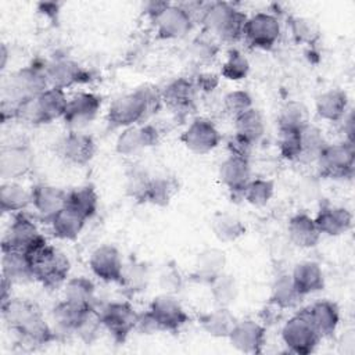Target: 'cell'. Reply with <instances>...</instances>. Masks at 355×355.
Masks as SVG:
<instances>
[{"instance_id": "1", "label": "cell", "mask_w": 355, "mask_h": 355, "mask_svg": "<svg viewBox=\"0 0 355 355\" xmlns=\"http://www.w3.org/2000/svg\"><path fill=\"white\" fill-rule=\"evenodd\" d=\"M161 103V92L147 85L137 87L111 103L107 112V123L111 129L133 126L158 110Z\"/></svg>"}, {"instance_id": "2", "label": "cell", "mask_w": 355, "mask_h": 355, "mask_svg": "<svg viewBox=\"0 0 355 355\" xmlns=\"http://www.w3.org/2000/svg\"><path fill=\"white\" fill-rule=\"evenodd\" d=\"M31 261L33 277L46 288H58L65 284L71 270L68 257L50 245L46 239L25 252Z\"/></svg>"}, {"instance_id": "3", "label": "cell", "mask_w": 355, "mask_h": 355, "mask_svg": "<svg viewBox=\"0 0 355 355\" xmlns=\"http://www.w3.org/2000/svg\"><path fill=\"white\" fill-rule=\"evenodd\" d=\"M247 15L226 1H212L204 4L200 22L219 40L236 43L244 37V26Z\"/></svg>"}, {"instance_id": "4", "label": "cell", "mask_w": 355, "mask_h": 355, "mask_svg": "<svg viewBox=\"0 0 355 355\" xmlns=\"http://www.w3.org/2000/svg\"><path fill=\"white\" fill-rule=\"evenodd\" d=\"M50 87L46 76V64H31L15 71L3 85V100L12 105L40 96Z\"/></svg>"}, {"instance_id": "5", "label": "cell", "mask_w": 355, "mask_h": 355, "mask_svg": "<svg viewBox=\"0 0 355 355\" xmlns=\"http://www.w3.org/2000/svg\"><path fill=\"white\" fill-rule=\"evenodd\" d=\"M282 340L290 352L308 355L318 347L320 336L312 326L305 311L301 309L283 324Z\"/></svg>"}, {"instance_id": "6", "label": "cell", "mask_w": 355, "mask_h": 355, "mask_svg": "<svg viewBox=\"0 0 355 355\" xmlns=\"http://www.w3.org/2000/svg\"><path fill=\"white\" fill-rule=\"evenodd\" d=\"M319 173L329 179H347L354 173L355 150L354 144L341 141L326 144L316 159Z\"/></svg>"}, {"instance_id": "7", "label": "cell", "mask_w": 355, "mask_h": 355, "mask_svg": "<svg viewBox=\"0 0 355 355\" xmlns=\"http://www.w3.org/2000/svg\"><path fill=\"white\" fill-rule=\"evenodd\" d=\"M97 312L103 327L118 343H123L136 327L137 312L128 301L108 302Z\"/></svg>"}, {"instance_id": "8", "label": "cell", "mask_w": 355, "mask_h": 355, "mask_svg": "<svg viewBox=\"0 0 355 355\" xmlns=\"http://www.w3.org/2000/svg\"><path fill=\"white\" fill-rule=\"evenodd\" d=\"M42 240H44V237L39 232L36 223L24 212H18L12 215L3 236L1 250H18L26 252Z\"/></svg>"}, {"instance_id": "9", "label": "cell", "mask_w": 355, "mask_h": 355, "mask_svg": "<svg viewBox=\"0 0 355 355\" xmlns=\"http://www.w3.org/2000/svg\"><path fill=\"white\" fill-rule=\"evenodd\" d=\"M280 37V22L270 12H255L247 18L244 39L257 49L270 50Z\"/></svg>"}, {"instance_id": "10", "label": "cell", "mask_w": 355, "mask_h": 355, "mask_svg": "<svg viewBox=\"0 0 355 355\" xmlns=\"http://www.w3.org/2000/svg\"><path fill=\"white\" fill-rule=\"evenodd\" d=\"M35 153L26 143L4 144L0 150V176L4 180H15L31 172Z\"/></svg>"}, {"instance_id": "11", "label": "cell", "mask_w": 355, "mask_h": 355, "mask_svg": "<svg viewBox=\"0 0 355 355\" xmlns=\"http://www.w3.org/2000/svg\"><path fill=\"white\" fill-rule=\"evenodd\" d=\"M220 133L215 123L207 118H196L180 136L184 147L198 155L208 154L220 143Z\"/></svg>"}, {"instance_id": "12", "label": "cell", "mask_w": 355, "mask_h": 355, "mask_svg": "<svg viewBox=\"0 0 355 355\" xmlns=\"http://www.w3.org/2000/svg\"><path fill=\"white\" fill-rule=\"evenodd\" d=\"M148 311L154 316L161 331H178L190 320V316L182 304L172 294L161 293L154 297Z\"/></svg>"}, {"instance_id": "13", "label": "cell", "mask_w": 355, "mask_h": 355, "mask_svg": "<svg viewBox=\"0 0 355 355\" xmlns=\"http://www.w3.org/2000/svg\"><path fill=\"white\" fill-rule=\"evenodd\" d=\"M46 76L50 87L68 89L76 85L89 83L93 78L92 73L79 62L61 57L46 64Z\"/></svg>"}, {"instance_id": "14", "label": "cell", "mask_w": 355, "mask_h": 355, "mask_svg": "<svg viewBox=\"0 0 355 355\" xmlns=\"http://www.w3.org/2000/svg\"><path fill=\"white\" fill-rule=\"evenodd\" d=\"M159 143V130L151 125H140V126H129L122 129L115 141V150L119 155L133 157L140 151L154 147Z\"/></svg>"}, {"instance_id": "15", "label": "cell", "mask_w": 355, "mask_h": 355, "mask_svg": "<svg viewBox=\"0 0 355 355\" xmlns=\"http://www.w3.org/2000/svg\"><path fill=\"white\" fill-rule=\"evenodd\" d=\"M57 153L67 164L85 166L96 154V141L90 135L71 130L58 141Z\"/></svg>"}, {"instance_id": "16", "label": "cell", "mask_w": 355, "mask_h": 355, "mask_svg": "<svg viewBox=\"0 0 355 355\" xmlns=\"http://www.w3.org/2000/svg\"><path fill=\"white\" fill-rule=\"evenodd\" d=\"M89 265L94 276L105 283H118L122 279L123 262L119 250L112 244L97 247L89 259Z\"/></svg>"}, {"instance_id": "17", "label": "cell", "mask_w": 355, "mask_h": 355, "mask_svg": "<svg viewBox=\"0 0 355 355\" xmlns=\"http://www.w3.org/2000/svg\"><path fill=\"white\" fill-rule=\"evenodd\" d=\"M157 33L162 39H180L193 28V17L180 4H169L154 21Z\"/></svg>"}, {"instance_id": "18", "label": "cell", "mask_w": 355, "mask_h": 355, "mask_svg": "<svg viewBox=\"0 0 355 355\" xmlns=\"http://www.w3.org/2000/svg\"><path fill=\"white\" fill-rule=\"evenodd\" d=\"M101 108V97L90 92H78L68 100L64 122L72 128H80L92 122Z\"/></svg>"}, {"instance_id": "19", "label": "cell", "mask_w": 355, "mask_h": 355, "mask_svg": "<svg viewBox=\"0 0 355 355\" xmlns=\"http://www.w3.org/2000/svg\"><path fill=\"white\" fill-rule=\"evenodd\" d=\"M227 338L232 347L243 354H261L266 341V331L261 323L243 319L237 320Z\"/></svg>"}, {"instance_id": "20", "label": "cell", "mask_w": 355, "mask_h": 355, "mask_svg": "<svg viewBox=\"0 0 355 355\" xmlns=\"http://www.w3.org/2000/svg\"><path fill=\"white\" fill-rule=\"evenodd\" d=\"M67 194L61 187L53 186V184H35L31 189V197H32V205L40 219L46 223H50V220L67 205Z\"/></svg>"}, {"instance_id": "21", "label": "cell", "mask_w": 355, "mask_h": 355, "mask_svg": "<svg viewBox=\"0 0 355 355\" xmlns=\"http://www.w3.org/2000/svg\"><path fill=\"white\" fill-rule=\"evenodd\" d=\"M227 263L226 252L216 247H208L200 251L194 259L190 280L200 284H211L225 272Z\"/></svg>"}, {"instance_id": "22", "label": "cell", "mask_w": 355, "mask_h": 355, "mask_svg": "<svg viewBox=\"0 0 355 355\" xmlns=\"http://www.w3.org/2000/svg\"><path fill=\"white\" fill-rule=\"evenodd\" d=\"M196 85L191 79L176 78L169 82L161 92L162 103L179 115H187L194 110Z\"/></svg>"}, {"instance_id": "23", "label": "cell", "mask_w": 355, "mask_h": 355, "mask_svg": "<svg viewBox=\"0 0 355 355\" xmlns=\"http://www.w3.org/2000/svg\"><path fill=\"white\" fill-rule=\"evenodd\" d=\"M14 331L18 336V341L21 344L32 347L46 345L57 338L54 327H51L47 323L39 308L26 320H24Z\"/></svg>"}, {"instance_id": "24", "label": "cell", "mask_w": 355, "mask_h": 355, "mask_svg": "<svg viewBox=\"0 0 355 355\" xmlns=\"http://www.w3.org/2000/svg\"><path fill=\"white\" fill-rule=\"evenodd\" d=\"M313 219L320 234L331 237L347 233L352 226V214L347 208L338 205H322Z\"/></svg>"}, {"instance_id": "25", "label": "cell", "mask_w": 355, "mask_h": 355, "mask_svg": "<svg viewBox=\"0 0 355 355\" xmlns=\"http://www.w3.org/2000/svg\"><path fill=\"white\" fill-rule=\"evenodd\" d=\"M219 180L232 194L241 196L244 187L251 180L250 161L229 155L219 166Z\"/></svg>"}, {"instance_id": "26", "label": "cell", "mask_w": 355, "mask_h": 355, "mask_svg": "<svg viewBox=\"0 0 355 355\" xmlns=\"http://www.w3.org/2000/svg\"><path fill=\"white\" fill-rule=\"evenodd\" d=\"M304 311L320 338L331 337L336 333L340 322V311L334 302L320 300L304 308Z\"/></svg>"}, {"instance_id": "27", "label": "cell", "mask_w": 355, "mask_h": 355, "mask_svg": "<svg viewBox=\"0 0 355 355\" xmlns=\"http://www.w3.org/2000/svg\"><path fill=\"white\" fill-rule=\"evenodd\" d=\"M287 233L291 243L300 248L315 247L322 236L315 223V219L305 212H298L290 218Z\"/></svg>"}, {"instance_id": "28", "label": "cell", "mask_w": 355, "mask_h": 355, "mask_svg": "<svg viewBox=\"0 0 355 355\" xmlns=\"http://www.w3.org/2000/svg\"><path fill=\"white\" fill-rule=\"evenodd\" d=\"M93 311L76 306L65 300H61L51 312L55 333L76 334L82 323Z\"/></svg>"}, {"instance_id": "29", "label": "cell", "mask_w": 355, "mask_h": 355, "mask_svg": "<svg viewBox=\"0 0 355 355\" xmlns=\"http://www.w3.org/2000/svg\"><path fill=\"white\" fill-rule=\"evenodd\" d=\"M1 273L3 279L10 283H26L33 280V270L28 255L18 250H1Z\"/></svg>"}, {"instance_id": "30", "label": "cell", "mask_w": 355, "mask_h": 355, "mask_svg": "<svg viewBox=\"0 0 355 355\" xmlns=\"http://www.w3.org/2000/svg\"><path fill=\"white\" fill-rule=\"evenodd\" d=\"M348 108V96L341 89H330L320 93L315 100V110L319 118L329 122L341 121Z\"/></svg>"}, {"instance_id": "31", "label": "cell", "mask_w": 355, "mask_h": 355, "mask_svg": "<svg viewBox=\"0 0 355 355\" xmlns=\"http://www.w3.org/2000/svg\"><path fill=\"white\" fill-rule=\"evenodd\" d=\"M62 300L83 309L96 311V287L89 277H69L62 286Z\"/></svg>"}, {"instance_id": "32", "label": "cell", "mask_w": 355, "mask_h": 355, "mask_svg": "<svg viewBox=\"0 0 355 355\" xmlns=\"http://www.w3.org/2000/svg\"><path fill=\"white\" fill-rule=\"evenodd\" d=\"M291 279L304 297L320 291L324 287L323 270L319 263L313 261H304L297 263L291 272Z\"/></svg>"}, {"instance_id": "33", "label": "cell", "mask_w": 355, "mask_h": 355, "mask_svg": "<svg viewBox=\"0 0 355 355\" xmlns=\"http://www.w3.org/2000/svg\"><path fill=\"white\" fill-rule=\"evenodd\" d=\"M237 320L230 308L223 306H215L212 311L202 313L198 319L201 329L215 338H227Z\"/></svg>"}, {"instance_id": "34", "label": "cell", "mask_w": 355, "mask_h": 355, "mask_svg": "<svg viewBox=\"0 0 355 355\" xmlns=\"http://www.w3.org/2000/svg\"><path fill=\"white\" fill-rule=\"evenodd\" d=\"M302 298L304 295L295 287L291 275L283 273L273 280L269 300L275 306L280 309H293L301 304Z\"/></svg>"}, {"instance_id": "35", "label": "cell", "mask_w": 355, "mask_h": 355, "mask_svg": "<svg viewBox=\"0 0 355 355\" xmlns=\"http://www.w3.org/2000/svg\"><path fill=\"white\" fill-rule=\"evenodd\" d=\"M32 204L31 190L14 180H7L0 186V209L3 214L24 212Z\"/></svg>"}, {"instance_id": "36", "label": "cell", "mask_w": 355, "mask_h": 355, "mask_svg": "<svg viewBox=\"0 0 355 355\" xmlns=\"http://www.w3.org/2000/svg\"><path fill=\"white\" fill-rule=\"evenodd\" d=\"M67 208L72 209L86 220L93 218L98 207V196L92 184L75 187L67 194Z\"/></svg>"}, {"instance_id": "37", "label": "cell", "mask_w": 355, "mask_h": 355, "mask_svg": "<svg viewBox=\"0 0 355 355\" xmlns=\"http://www.w3.org/2000/svg\"><path fill=\"white\" fill-rule=\"evenodd\" d=\"M37 105L44 123H50L64 116L68 105V97L64 89L49 87L40 96L36 97Z\"/></svg>"}, {"instance_id": "38", "label": "cell", "mask_w": 355, "mask_h": 355, "mask_svg": "<svg viewBox=\"0 0 355 355\" xmlns=\"http://www.w3.org/2000/svg\"><path fill=\"white\" fill-rule=\"evenodd\" d=\"M87 220L69 208H62L51 220V233L60 240H75Z\"/></svg>"}, {"instance_id": "39", "label": "cell", "mask_w": 355, "mask_h": 355, "mask_svg": "<svg viewBox=\"0 0 355 355\" xmlns=\"http://www.w3.org/2000/svg\"><path fill=\"white\" fill-rule=\"evenodd\" d=\"M179 183L172 176H153L148 184V189L144 196V202L157 205V207H166L172 197L178 193Z\"/></svg>"}, {"instance_id": "40", "label": "cell", "mask_w": 355, "mask_h": 355, "mask_svg": "<svg viewBox=\"0 0 355 355\" xmlns=\"http://www.w3.org/2000/svg\"><path fill=\"white\" fill-rule=\"evenodd\" d=\"M234 133L244 137L254 146L262 139L265 133V122L258 110L254 107L234 118Z\"/></svg>"}, {"instance_id": "41", "label": "cell", "mask_w": 355, "mask_h": 355, "mask_svg": "<svg viewBox=\"0 0 355 355\" xmlns=\"http://www.w3.org/2000/svg\"><path fill=\"white\" fill-rule=\"evenodd\" d=\"M211 229L214 236L222 243H232L240 239L245 233V225L243 220L229 212H219L212 218Z\"/></svg>"}, {"instance_id": "42", "label": "cell", "mask_w": 355, "mask_h": 355, "mask_svg": "<svg viewBox=\"0 0 355 355\" xmlns=\"http://www.w3.org/2000/svg\"><path fill=\"white\" fill-rule=\"evenodd\" d=\"M209 291L215 306L230 308L237 301L240 288L236 277L223 272L209 284Z\"/></svg>"}, {"instance_id": "43", "label": "cell", "mask_w": 355, "mask_h": 355, "mask_svg": "<svg viewBox=\"0 0 355 355\" xmlns=\"http://www.w3.org/2000/svg\"><path fill=\"white\" fill-rule=\"evenodd\" d=\"M309 123V112L301 101H287L279 111L277 128L279 130H301Z\"/></svg>"}, {"instance_id": "44", "label": "cell", "mask_w": 355, "mask_h": 355, "mask_svg": "<svg viewBox=\"0 0 355 355\" xmlns=\"http://www.w3.org/2000/svg\"><path fill=\"white\" fill-rule=\"evenodd\" d=\"M300 136H301V155L298 161L316 162L319 154L327 144L323 136V132L318 126L309 122L301 129Z\"/></svg>"}, {"instance_id": "45", "label": "cell", "mask_w": 355, "mask_h": 355, "mask_svg": "<svg viewBox=\"0 0 355 355\" xmlns=\"http://www.w3.org/2000/svg\"><path fill=\"white\" fill-rule=\"evenodd\" d=\"M148 279L150 273L147 265L137 259H130L128 263H123L122 279L119 282V286L123 287L128 293L136 294L146 290Z\"/></svg>"}, {"instance_id": "46", "label": "cell", "mask_w": 355, "mask_h": 355, "mask_svg": "<svg viewBox=\"0 0 355 355\" xmlns=\"http://www.w3.org/2000/svg\"><path fill=\"white\" fill-rule=\"evenodd\" d=\"M275 193V183L270 179L257 178L251 179L244 187L241 197L254 207L266 205Z\"/></svg>"}, {"instance_id": "47", "label": "cell", "mask_w": 355, "mask_h": 355, "mask_svg": "<svg viewBox=\"0 0 355 355\" xmlns=\"http://www.w3.org/2000/svg\"><path fill=\"white\" fill-rule=\"evenodd\" d=\"M153 176L148 175V172L137 164L130 165V168L126 171V193L137 202L144 201L146 191L148 189L150 180Z\"/></svg>"}, {"instance_id": "48", "label": "cell", "mask_w": 355, "mask_h": 355, "mask_svg": "<svg viewBox=\"0 0 355 355\" xmlns=\"http://www.w3.org/2000/svg\"><path fill=\"white\" fill-rule=\"evenodd\" d=\"M157 282L162 293L172 295L179 294L184 286V277L173 261H169L159 268Z\"/></svg>"}, {"instance_id": "49", "label": "cell", "mask_w": 355, "mask_h": 355, "mask_svg": "<svg viewBox=\"0 0 355 355\" xmlns=\"http://www.w3.org/2000/svg\"><path fill=\"white\" fill-rule=\"evenodd\" d=\"M250 72V62L247 57L237 49H232L220 68V75L229 80H241Z\"/></svg>"}, {"instance_id": "50", "label": "cell", "mask_w": 355, "mask_h": 355, "mask_svg": "<svg viewBox=\"0 0 355 355\" xmlns=\"http://www.w3.org/2000/svg\"><path fill=\"white\" fill-rule=\"evenodd\" d=\"M290 31L293 37L298 43L305 44H313L319 39V26L318 24L306 17H291L288 19Z\"/></svg>"}, {"instance_id": "51", "label": "cell", "mask_w": 355, "mask_h": 355, "mask_svg": "<svg viewBox=\"0 0 355 355\" xmlns=\"http://www.w3.org/2000/svg\"><path fill=\"white\" fill-rule=\"evenodd\" d=\"M218 51H219L218 44L211 37H205V36L196 37L189 46V55L197 64L212 62L216 58Z\"/></svg>"}, {"instance_id": "52", "label": "cell", "mask_w": 355, "mask_h": 355, "mask_svg": "<svg viewBox=\"0 0 355 355\" xmlns=\"http://www.w3.org/2000/svg\"><path fill=\"white\" fill-rule=\"evenodd\" d=\"M301 130H279V151L284 159L298 161L301 155Z\"/></svg>"}, {"instance_id": "53", "label": "cell", "mask_w": 355, "mask_h": 355, "mask_svg": "<svg viewBox=\"0 0 355 355\" xmlns=\"http://www.w3.org/2000/svg\"><path fill=\"white\" fill-rule=\"evenodd\" d=\"M223 107L233 118L252 108V97L245 90H232L223 97Z\"/></svg>"}, {"instance_id": "54", "label": "cell", "mask_w": 355, "mask_h": 355, "mask_svg": "<svg viewBox=\"0 0 355 355\" xmlns=\"http://www.w3.org/2000/svg\"><path fill=\"white\" fill-rule=\"evenodd\" d=\"M226 146H227V150H229V155H234V157L244 158V159L250 161V155L252 153L254 144L250 143L248 140H245L244 137L234 133L233 136L229 137Z\"/></svg>"}, {"instance_id": "55", "label": "cell", "mask_w": 355, "mask_h": 355, "mask_svg": "<svg viewBox=\"0 0 355 355\" xmlns=\"http://www.w3.org/2000/svg\"><path fill=\"white\" fill-rule=\"evenodd\" d=\"M135 330H137L141 334H154L157 331H161L158 327V323L155 322L154 316L151 315V312L148 309L146 312L137 313Z\"/></svg>"}, {"instance_id": "56", "label": "cell", "mask_w": 355, "mask_h": 355, "mask_svg": "<svg viewBox=\"0 0 355 355\" xmlns=\"http://www.w3.org/2000/svg\"><path fill=\"white\" fill-rule=\"evenodd\" d=\"M193 82H194L197 90L211 92L218 86L219 78L215 73H198L196 80H193Z\"/></svg>"}, {"instance_id": "57", "label": "cell", "mask_w": 355, "mask_h": 355, "mask_svg": "<svg viewBox=\"0 0 355 355\" xmlns=\"http://www.w3.org/2000/svg\"><path fill=\"white\" fill-rule=\"evenodd\" d=\"M171 3L169 1H155V0H151V1H146L143 4V12L151 19L154 21Z\"/></svg>"}, {"instance_id": "58", "label": "cell", "mask_w": 355, "mask_h": 355, "mask_svg": "<svg viewBox=\"0 0 355 355\" xmlns=\"http://www.w3.org/2000/svg\"><path fill=\"white\" fill-rule=\"evenodd\" d=\"M338 347L341 348V352H344V354L351 355V354L355 352V333H354V330H348V331L344 333Z\"/></svg>"}, {"instance_id": "59", "label": "cell", "mask_w": 355, "mask_h": 355, "mask_svg": "<svg viewBox=\"0 0 355 355\" xmlns=\"http://www.w3.org/2000/svg\"><path fill=\"white\" fill-rule=\"evenodd\" d=\"M39 12H42L43 15H46L50 19L57 18L58 15V4L57 3H39Z\"/></svg>"}, {"instance_id": "60", "label": "cell", "mask_w": 355, "mask_h": 355, "mask_svg": "<svg viewBox=\"0 0 355 355\" xmlns=\"http://www.w3.org/2000/svg\"><path fill=\"white\" fill-rule=\"evenodd\" d=\"M344 133H345V141L354 144V115L349 114L348 116H344Z\"/></svg>"}, {"instance_id": "61", "label": "cell", "mask_w": 355, "mask_h": 355, "mask_svg": "<svg viewBox=\"0 0 355 355\" xmlns=\"http://www.w3.org/2000/svg\"><path fill=\"white\" fill-rule=\"evenodd\" d=\"M0 55H1V61H0V68L4 69L6 65H7V58H8V50H7V46L3 43L1 44V51H0Z\"/></svg>"}]
</instances>
